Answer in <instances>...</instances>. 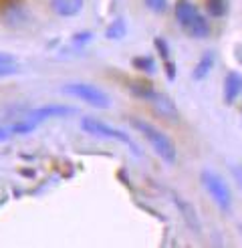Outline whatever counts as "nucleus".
I'll list each match as a JSON object with an SVG mask.
<instances>
[{
	"label": "nucleus",
	"instance_id": "4be33fe9",
	"mask_svg": "<svg viewBox=\"0 0 242 248\" xmlns=\"http://www.w3.org/2000/svg\"><path fill=\"white\" fill-rule=\"evenodd\" d=\"M240 232H242V226H240Z\"/></svg>",
	"mask_w": 242,
	"mask_h": 248
},
{
	"label": "nucleus",
	"instance_id": "9d476101",
	"mask_svg": "<svg viewBox=\"0 0 242 248\" xmlns=\"http://www.w3.org/2000/svg\"><path fill=\"white\" fill-rule=\"evenodd\" d=\"M51 6L59 16H75L83 8V0H51Z\"/></svg>",
	"mask_w": 242,
	"mask_h": 248
},
{
	"label": "nucleus",
	"instance_id": "0eeeda50",
	"mask_svg": "<svg viewBox=\"0 0 242 248\" xmlns=\"http://www.w3.org/2000/svg\"><path fill=\"white\" fill-rule=\"evenodd\" d=\"M148 101L153 105V109H155L162 117H166V119H174V121L180 117V115H178V107H176V103H174L167 95L157 93V91H155V93L148 99Z\"/></svg>",
	"mask_w": 242,
	"mask_h": 248
},
{
	"label": "nucleus",
	"instance_id": "6e6552de",
	"mask_svg": "<svg viewBox=\"0 0 242 248\" xmlns=\"http://www.w3.org/2000/svg\"><path fill=\"white\" fill-rule=\"evenodd\" d=\"M174 202H176V208L180 210L182 218L186 220V224H188L194 232H200V230H202V226H200V218H198V212L194 210V206H192L188 200H184V198H180L178 194H174Z\"/></svg>",
	"mask_w": 242,
	"mask_h": 248
},
{
	"label": "nucleus",
	"instance_id": "39448f33",
	"mask_svg": "<svg viewBox=\"0 0 242 248\" xmlns=\"http://www.w3.org/2000/svg\"><path fill=\"white\" fill-rule=\"evenodd\" d=\"M63 91L81 99V101H85V103L93 105V107H109L111 105L109 95L105 91H101L99 87L89 85V83H69V85L63 87Z\"/></svg>",
	"mask_w": 242,
	"mask_h": 248
},
{
	"label": "nucleus",
	"instance_id": "6ab92c4d",
	"mask_svg": "<svg viewBox=\"0 0 242 248\" xmlns=\"http://www.w3.org/2000/svg\"><path fill=\"white\" fill-rule=\"evenodd\" d=\"M166 73H167V79H174L176 77V67L172 63H166Z\"/></svg>",
	"mask_w": 242,
	"mask_h": 248
},
{
	"label": "nucleus",
	"instance_id": "dca6fc26",
	"mask_svg": "<svg viewBox=\"0 0 242 248\" xmlns=\"http://www.w3.org/2000/svg\"><path fill=\"white\" fill-rule=\"evenodd\" d=\"M18 69L15 63H8V65H0V79L2 77H10V75H15Z\"/></svg>",
	"mask_w": 242,
	"mask_h": 248
},
{
	"label": "nucleus",
	"instance_id": "f8f14e48",
	"mask_svg": "<svg viewBox=\"0 0 242 248\" xmlns=\"http://www.w3.org/2000/svg\"><path fill=\"white\" fill-rule=\"evenodd\" d=\"M206 10L212 16H224L228 10V2L226 0H206Z\"/></svg>",
	"mask_w": 242,
	"mask_h": 248
},
{
	"label": "nucleus",
	"instance_id": "aec40b11",
	"mask_svg": "<svg viewBox=\"0 0 242 248\" xmlns=\"http://www.w3.org/2000/svg\"><path fill=\"white\" fill-rule=\"evenodd\" d=\"M10 129H8V125H0V140H6V138H10Z\"/></svg>",
	"mask_w": 242,
	"mask_h": 248
},
{
	"label": "nucleus",
	"instance_id": "f257e3e1",
	"mask_svg": "<svg viewBox=\"0 0 242 248\" xmlns=\"http://www.w3.org/2000/svg\"><path fill=\"white\" fill-rule=\"evenodd\" d=\"M174 12H176L178 22L182 24V29L190 36H194V39H206L210 34L208 20L200 15V10L196 8V4L192 0H176Z\"/></svg>",
	"mask_w": 242,
	"mask_h": 248
},
{
	"label": "nucleus",
	"instance_id": "7ed1b4c3",
	"mask_svg": "<svg viewBox=\"0 0 242 248\" xmlns=\"http://www.w3.org/2000/svg\"><path fill=\"white\" fill-rule=\"evenodd\" d=\"M200 180L204 184L206 192H208L212 196V200L216 202V206L220 210H224V212H228L230 204H232V192H230V188H228V184L224 182V178H220L218 173H214L210 170H204Z\"/></svg>",
	"mask_w": 242,
	"mask_h": 248
},
{
	"label": "nucleus",
	"instance_id": "4468645a",
	"mask_svg": "<svg viewBox=\"0 0 242 248\" xmlns=\"http://www.w3.org/2000/svg\"><path fill=\"white\" fill-rule=\"evenodd\" d=\"M125 34V29H123V20H115L111 27L107 29V32H105V36L107 39H121V36Z\"/></svg>",
	"mask_w": 242,
	"mask_h": 248
},
{
	"label": "nucleus",
	"instance_id": "423d86ee",
	"mask_svg": "<svg viewBox=\"0 0 242 248\" xmlns=\"http://www.w3.org/2000/svg\"><path fill=\"white\" fill-rule=\"evenodd\" d=\"M77 109L75 107H67V105H46V107H39V109H30L24 111L22 117L32 119V121H43L46 117H59V115H75Z\"/></svg>",
	"mask_w": 242,
	"mask_h": 248
},
{
	"label": "nucleus",
	"instance_id": "ddd939ff",
	"mask_svg": "<svg viewBox=\"0 0 242 248\" xmlns=\"http://www.w3.org/2000/svg\"><path fill=\"white\" fill-rule=\"evenodd\" d=\"M133 67L143 71V73H153L155 71V65H153V59H148V57H139V59H133Z\"/></svg>",
	"mask_w": 242,
	"mask_h": 248
},
{
	"label": "nucleus",
	"instance_id": "412c9836",
	"mask_svg": "<svg viewBox=\"0 0 242 248\" xmlns=\"http://www.w3.org/2000/svg\"><path fill=\"white\" fill-rule=\"evenodd\" d=\"M236 173H238V180H240V186H242V168H236Z\"/></svg>",
	"mask_w": 242,
	"mask_h": 248
},
{
	"label": "nucleus",
	"instance_id": "a211bd4d",
	"mask_svg": "<svg viewBox=\"0 0 242 248\" xmlns=\"http://www.w3.org/2000/svg\"><path fill=\"white\" fill-rule=\"evenodd\" d=\"M8 63H15L12 55H8V53H0V65H8Z\"/></svg>",
	"mask_w": 242,
	"mask_h": 248
},
{
	"label": "nucleus",
	"instance_id": "1a4fd4ad",
	"mask_svg": "<svg viewBox=\"0 0 242 248\" xmlns=\"http://www.w3.org/2000/svg\"><path fill=\"white\" fill-rule=\"evenodd\" d=\"M242 91V77L240 73H228L224 79V101L230 105L236 101V97Z\"/></svg>",
	"mask_w": 242,
	"mask_h": 248
},
{
	"label": "nucleus",
	"instance_id": "9b49d317",
	"mask_svg": "<svg viewBox=\"0 0 242 248\" xmlns=\"http://www.w3.org/2000/svg\"><path fill=\"white\" fill-rule=\"evenodd\" d=\"M212 65H214V55H212V53H206V55H204V57L198 61L196 69H194V79H196V81L204 79V77L210 73Z\"/></svg>",
	"mask_w": 242,
	"mask_h": 248
},
{
	"label": "nucleus",
	"instance_id": "f3484780",
	"mask_svg": "<svg viewBox=\"0 0 242 248\" xmlns=\"http://www.w3.org/2000/svg\"><path fill=\"white\" fill-rule=\"evenodd\" d=\"M155 46H157V51H160V55H162L164 59H167V57H169V55H167V48H166L164 39H155Z\"/></svg>",
	"mask_w": 242,
	"mask_h": 248
},
{
	"label": "nucleus",
	"instance_id": "f03ea898",
	"mask_svg": "<svg viewBox=\"0 0 242 248\" xmlns=\"http://www.w3.org/2000/svg\"><path fill=\"white\" fill-rule=\"evenodd\" d=\"M133 127H136V129L143 135V138L153 145L155 154L160 155L166 164H174V162H176V155H178L176 145H174V141L169 140L162 129H157L153 123L141 121V119H133Z\"/></svg>",
	"mask_w": 242,
	"mask_h": 248
},
{
	"label": "nucleus",
	"instance_id": "20e7f679",
	"mask_svg": "<svg viewBox=\"0 0 242 248\" xmlns=\"http://www.w3.org/2000/svg\"><path fill=\"white\" fill-rule=\"evenodd\" d=\"M81 127H83V131H87V133H91V135H97V138H105V140H115V141H123L129 150L133 152V154H139V147L133 143L131 140H129V135L127 133H123L121 129H113V127H109L107 123H103V121H97V119H91V117H85L83 121H81Z\"/></svg>",
	"mask_w": 242,
	"mask_h": 248
},
{
	"label": "nucleus",
	"instance_id": "2eb2a0df",
	"mask_svg": "<svg viewBox=\"0 0 242 248\" xmlns=\"http://www.w3.org/2000/svg\"><path fill=\"white\" fill-rule=\"evenodd\" d=\"M166 2H167V0H145V6L155 10V12H162L166 8Z\"/></svg>",
	"mask_w": 242,
	"mask_h": 248
}]
</instances>
